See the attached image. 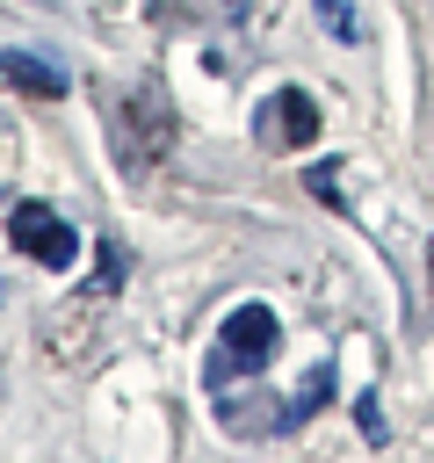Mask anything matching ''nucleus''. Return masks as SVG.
I'll list each match as a JSON object with an SVG mask.
<instances>
[{"mask_svg": "<svg viewBox=\"0 0 434 463\" xmlns=\"http://www.w3.org/2000/svg\"><path fill=\"white\" fill-rule=\"evenodd\" d=\"M116 282H123V253H116V239H108V246H101V268H94V282H87V289L101 297V289H116Z\"/></svg>", "mask_w": 434, "mask_h": 463, "instance_id": "obj_9", "label": "nucleus"}, {"mask_svg": "<svg viewBox=\"0 0 434 463\" xmlns=\"http://www.w3.org/2000/svg\"><path fill=\"white\" fill-rule=\"evenodd\" d=\"M354 420H362V434H369V441H383V412H376V391H362V398H354Z\"/></svg>", "mask_w": 434, "mask_h": 463, "instance_id": "obj_10", "label": "nucleus"}, {"mask_svg": "<svg viewBox=\"0 0 434 463\" xmlns=\"http://www.w3.org/2000/svg\"><path fill=\"white\" fill-rule=\"evenodd\" d=\"M427 289H434V239H427Z\"/></svg>", "mask_w": 434, "mask_h": 463, "instance_id": "obj_11", "label": "nucleus"}, {"mask_svg": "<svg viewBox=\"0 0 434 463\" xmlns=\"http://www.w3.org/2000/svg\"><path fill=\"white\" fill-rule=\"evenodd\" d=\"M108 145H116V166L123 174H152L166 152H174V101L159 80H137L116 116H108Z\"/></svg>", "mask_w": 434, "mask_h": 463, "instance_id": "obj_1", "label": "nucleus"}, {"mask_svg": "<svg viewBox=\"0 0 434 463\" xmlns=\"http://www.w3.org/2000/svg\"><path fill=\"white\" fill-rule=\"evenodd\" d=\"M326 398H333V362H311V369H304V383H297V398H282V427L297 434Z\"/></svg>", "mask_w": 434, "mask_h": 463, "instance_id": "obj_6", "label": "nucleus"}, {"mask_svg": "<svg viewBox=\"0 0 434 463\" xmlns=\"http://www.w3.org/2000/svg\"><path fill=\"white\" fill-rule=\"evenodd\" d=\"M0 87L36 94V101H58L72 80H65V65H51V58H36V51H0Z\"/></svg>", "mask_w": 434, "mask_h": 463, "instance_id": "obj_5", "label": "nucleus"}, {"mask_svg": "<svg viewBox=\"0 0 434 463\" xmlns=\"http://www.w3.org/2000/svg\"><path fill=\"white\" fill-rule=\"evenodd\" d=\"M318 7V29L333 36V43H354L362 36V22H354V0H311Z\"/></svg>", "mask_w": 434, "mask_h": 463, "instance_id": "obj_7", "label": "nucleus"}, {"mask_svg": "<svg viewBox=\"0 0 434 463\" xmlns=\"http://www.w3.org/2000/svg\"><path fill=\"white\" fill-rule=\"evenodd\" d=\"M7 246L22 253V260H36V268H51V275H65L72 260H80V232L51 210V203H14L7 210Z\"/></svg>", "mask_w": 434, "mask_h": 463, "instance_id": "obj_3", "label": "nucleus"}, {"mask_svg": "<svg viewBox=\"0 0 434 463\" xmlns=\"http://www.w3.org/2000/svg\"><path fill=\"white\" fill-rule=\"evenodd\" d=\"M304 181H311V195H318V203H333V210H347V195H340V166H333V159H326V166H311Z\"/></svg>", "mask_w": 434, "mask_h": 463, "instance_id": "obj_8", "label": "nucleus"}, {"mask_svg": "<svg viewBox=\"0 0 434 463\" xmlns=\"http://www.w3.org/2000/svg\"><path fill=\"white\" fill-rule=\"evenodd\" d=\"M275 347H282L275 311H268V304H231V311H224V326H217V340H210L203 383H210V391L246 383V376H260V369L275 362Z\"/></svg>", "mask_w": 434, "mask_h": 463, "instance_id": "obj_2", "label": "nucleus"}, {"mask_svg": "<svg viewBox=\"0 0 434 463\" xmlns=\"http://www.w3.org/2000/svg\"><path fill=\"white\" fill-rule=\"evenodd\" d=\"M318 101L304 94V87H275L268 101H260V116H253V145L260 152H304L311 137H318Z\"/></svg>", "mask_w": 434, "mask_h": 463, "instance_id": "obj_4", "label": "nucleus"}]
</instances>
